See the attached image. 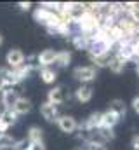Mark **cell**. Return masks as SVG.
<instances>
[{
    "label": "cell",
    "instance_id": "obj_17",
    "mask_svg": "<svg viewBox=\"0 0 139 150\" xmlns=\"http://www.w3.org/2000/svg\"><path fill=\"white\" fill-rule=\"evenodd\" d=\"M70 61H71V52L70 51H59L58 54H56V65L58 67H61V68H65V67H68Z\"/></svg>",
    "mask_w": 139,
    "mask_h": 150
},
{
    "label": "cell",
    "instance_id": "obj_26",
    "mask_svg": "<svg viewBox=\"0 0 139 150\" xmlns=\"http://www.w3.org/2000/svg\"><path fill=\"white\" fill-rule=\"evenodd\" d=\"M73 150H85V149H84V147H75Z\"/></svg>",
    "mask_w": 139,
    "mask_h": 150
},
{
    "label": "cell",
    "instance_id": "obj_9",
    "mask_svg": "<svg viewBox=\"0 0 139 150\" xmlns=\"http://www.w3.org/2000/svg\"><path fill=\"white\" fill-rule=\"evenodd\" d=\"M30 110H32V101H30L28 98H23V96H19V98L16 100L14 107H12V112L16 113L18 117H19V115L30 113Z\"/></svg>",
    "mask_w": 139,
    "mask_h": 150
},
{
    "label": "cell",
    "instance_id": "obj_22",
    "mask_svg": "<svg viewBox=\"0 0 139 150\" xmlns=\"http://www.w3.org/2000/svg\"><path fill=\"white\" fill-rule=\"evenodd\" d=\"M28 150H47L45 149V143L44 142H37V143H30Z\"/></svg>",
    "mask_w": 139,
    "mask_h": 150
},
{
    "label": "cell",
    "instance_id": "obj_27",
    "mask_svg": "<svg viewBox=\"0 0 139 150\" xmlns=\"http://www.w3.org/2000/svg\"><path fill=\"white\" fill-rule=\"evenodd\" d=\"M4 44V37H2V33H0V45Z\"/></svg>",
    "mask_w": 139,
    "mask_h": 150
},
{
    "label": "cell",
    "instance_id": "obj_11",
    "mask_svg": "<svg viewBox=\"0 0 139 150\" xmlns=\"http://www.w3.org/2000/svg\"><path fill=\"white\" fill-rule=\"evenodd\" d=\"M92 94H94V91H92V87L87 86V84H82V86L75 91V98H77V101H80V103H89V101L92 100Z\"/></svg>",
    "mask_w": 139,
    "mask_h": 150
},
{
    "label": "cell",
    "instance_id": "obj_1",
    "mask_svg": "<svg viewBox=\"0 0 139 150\" xmlns=\"http://www.w3.org/2000/svg\"><path fill=\"white\" fill-rule=\"evenodd\" d=\"M33 19L38 25H44L49 32H52V30L63 21L58 12L49 11V9H44V7H37V9H35L33 11Z\"/></svg>",
    "mask_w": 139,
    "mask_h": 150
},
{
    "label": "cell",
    "instance_id": "obj_4",
    "mask_svg": "<svg viewBox=\"0 0 139 150\" xmlns=\"http://www.w3.org/2000/svg\"><path fill=\"white\" fill-rule=\"evenodd\" d=\"M56 122H58V127H59L63 133H66V134L75 133V131H77V127H78L77 119H75V117H71V115H59Z\"/></svg>",
    "mask_w": 139,
    "mask_h": 150
},
{
    "label": "cell",
    "instance_id": "obj_29",
    "mask_svg": "<svg viewBox=\"0 0 139 150\" xmlns=\"http://www.w3.org/2000/svg\"><path fill=\"white\" fill-rule=\"evenodd\" d=\"M0 91H2V87H0Z\"/></svg>",
    "mask_w": 139,
    "mask_h": 150
},
{
    "label": "cell",
    "instance_id": "obj_8",
    "mask_svg": "<svg viewBox=\"0 0 139 150\" xmlns=\"http://www.w3.org/2000/svg\"><path fill=\"white\" fill-rule=\"evenodd\" d=\"M40 115H42L47 122H56L58 117H59V112H58V107H54V105H51L49 101H45V103L40 105Z\"/></svg>",
    "mask_w": 139,
    "mask_h": 150
},
{
    "label": "cell",
    "instance_id": "obj_14",
    "mask_svg": "<svg viewBox=\"0 0 139 150\" xmlns=\"http://www.w3.org/2000/svg\"><path fill=\"white\" fill-rule=\"evenodd\" d=\"M28 143H37V142H44V129L38 127V126H32L28 129Z\"/></svg>",
    "mask_w": 139,
    "mask_h": 150
},
{
    "label": "cell",
    "instance_id": "obj_6",
    "mask_svg": "<svg viewBox=\"0 0 139 150\" xmlns=\"http://www.w3.org/2000/svg\"><path fill=\"white\" fill-rule=\"evenodd\" d=\"M56 51L54 49H45L42 51L38 56H37V67H42V68H49L51 65H54L56 61Z\"/></svg>",
    "mask_w": 139,
    "mask_h": 150
},
{
    "label": "cell",
    "instance_id": "obj_10",
    "mask_svg": "<svg viewBox=\"0 0 139 150\" xmlns=\"http://www.w3.org/2000/svg\"><path fill=\"white\" fill-rule=\"evenodd\" d=\"M18 120V115L12 112V110H7L0 115V133H7V129L11 126H14Z\"/></svg>",
    "mask_w": 139,
    "mask_h": 150
},
{
    "label": "cell",
    "instance_id": "obj_7",
    "mask_svg": "<svg viewBox=\"0 0 139 150\" xmlns=\"http://www.w3.org/2000/svg\"><path fill=\"white\" fill-rule=\"evenodd\" d=\"M65 100H66V96H65V89H63L61 86H56V87L49 89V93H47V101H49L51 105L58 107V105L65 103Z\"/></svg>",
    "mask_w": 139,
    "mask_h": 150
},
{
    "label": "cell",
    "instance_id": "obj_20",
    "mask_svg": "<svg viewBox=\"0 0 139 150\" xmlns=\"http://www.w3.org/2000/svg\"><path fill=\"white\" fill-rule=\"evenodd\" d=\"M91 58V61L94 63V68L98 70V68H104V67H108V63H110V54H103V56H89Z\"/></svg>",
    "mask_w": 139,
    "mask_h": 150
},
{
    "label": "cell",
    "instance_id": "obj_3",
    "mask_svg": "<svg viewBox=\"0 0 139 150\" xmlns=\"http://www.w3.org/2000/svg\"><path fill=\"white\" fill-rule=\"evenodd\" d=\"M73 77L77 80H80L82 84H87V82H92L96 80L98 77V70L94 67H77L73 70Z\"/></svg>",
    "mask_w": 139,
    "mask_h": 150
},
{
    "label": "cell",
    "instance_id": "obj_23",
    "mask_svg": "<svg viewBox=\"0 0 139 150\" xmlns=\"http://www.w3.org/2000/svg\"><path fill=\"white\" fill-rule=\"evenodd\" d=\"M18 7H19V11H23V12H25V11H30V9H32V2H19Z\"/></svg>",
    "mask_w": 139,
    "mask_h": 150
},
{
    "label": "cell",
    "instance_id": "obj_19",
    "mask_svg": "<svg viewBox=\"0 0 139 150\" xmlns=\"http://www.w3.org/2000/svg\"><path fill=\"white\" fill-rule=\"evenodd\" d=\"M16 143V138L9 133H0V150H5V149H12Z\"/></svg>",
    "mask_w": 139,
    "mask_h": 150
},
{
    "label": "cell",
    "instance_id": "obj_15",
    "mask_svg": "<svg viewBox=\"0 0 139 150\" xmlns=\"http://www.w3.org/2000/svg\"><path fill=\"white\" fill-rule=\"evenodd\" d=\"M110 110L115 113L118 119H122L125 113H127V108H125V103L122 101V100H113L111 103H110Z\"/></svg>",
    "mask_w": 139,
    "mask_h": 150
},
{
    "label": "cell",
    "instance_id": "obj_12",
    "mask_svg": "<svg viewBox=\"0 0 139 150\" xmlns=\"http://www.w3.org/2000/svg\"><path fill=\"white\" fill-rule=\"evenodd\" d=\"M118 117L111 110H106L104 113H101V127H106V129H113L117 124H118Z\"/></svg>",
    "mask_w": 139,
    "mask_h": 150
},
{
    "label": "cell",
    "instance_id": "obj_28",
    "mask_svg": "<svg viewBox=\"0 0 139 150\" xmlns=\"http://www.w3.org/2000/svg\"><path fill=\"white\" fill-rule=\"evenodd\" d=\"M138 74H139V63H138Z\"/></svg>",
    "mask_w": 139,
    "mask_h": 150
},
{
    "label": "cell",
    "instance_id": "obj_21",
    "mask_svg": "<svg viewBox=\"0 0 139 150\" xmlns=\"http://www.w3.org/2000/svg\"><path fill=\"white\" fill-rule=\"evenodd\" d=\"M84 149L85 150H108L106 143H101V142H87Z\"/></svg>",
    "mask_w": 139,
    "mask_h": 150
},
{
    "label": "cell",
    "instance_id": "obj_24",
    "mask_svg": "<svg viewBox=\"0 0 139 150\" xmlns=\"http://www.w3.org/2000/svg\"><path fill=\"white\" fill-rule=\"evenodd\" d=\"M132 150H139V134L132 136Z\"/></svg>",
    "mask_w": 139,
    "mask_h": 150
},
{
    "label": "cell",
    "instance_id": "obj_13",
    "mask_svg": "<svg viewBox=\"0 0 139 150\" xmlns=\"http://www.w3.org/2000/svg\"><path fill=\"white\" fill-rule=\"evenodd\" d=\"M125 59H122L118 54H115L113 58H110V63H108V68L113 72V74H122L124 68H125Z\"/></svg>",
    "mask_w": 139,
    "mask_h": 150
},
{
    "label": "cell",
    "instance_id": "obj_5",
    "mask_svg": "<svg viewBox=\"0 0 139 150\" xmlns=\"http://www.w3.org/2000/svg\"><path fill=\"white\" fill-rule=\"evenodd\" d=\"M18 98H19V94H18L16 87H7V89L0 91V101L5 105L7 110H12V107H14V103H16Z\"/></svg>",
    "mask_w": 139,
    "mask_h": 150
},
{
    "label": "cell",
    "instance_id": "obj_16",
    "mask_svg": "<svg viewBox=\"0 0 139 150\" xmlns=\"http://www.w3.org/2000/svg\"><path fill=\"white\" fill-rule=\"evenodd\" d=\"M40 79H42L45 84H54L56 79H58V74H56V70H52L51 67H49V68H40Z\"/></svg>",
    "mask_w": 139,
    "mask_h": 150
},
{
    "label": "cell",
    "instance_id": "obj_2",
    "mask_svg": "<svg viewBox=\"0 0 139 150\" xmlns=\"http://www.w3.org/2000/svg\"><path fill=\"white\" fill-rule=\"evenodd\" d=\"M25 61H26V56H25V52L21 49H11L5 54V63H7V67L11 70H16L19 67H23Z\"/></svg>",
    "mask_w": 139,
    "mask_h": 150
},
{
    "label": "cell",
    "instance_id": "obj_18",
    "mask_svg": "<svg viewBox=\"0 0 139 150\" xmlns=\"http://www.w3.org/2000/svg\"><path fill=\"white\" fill-rule=\"evenodd\" d=\"M71 44L77 49H89V38L85 35H80V33H73L71 35Z\"/></svg>",
    "mask_w": 139,
    "mask_h": 150
},
{
    "label": "cell",
    "instance_id": "obj_25",
    "mask_svg": "<svg viewBox=\"0 0 139 150\" xmlns=\"http://www.w3.org/2000/svg\"><path fill=\"white\" fill-rule=\"evenodd\" d=\"M132 108H134V112H138V113H139V96L132 100Z\"/></svg>",
    "mask_w": 139,
    "mask_h": 150
}]
</instances>
